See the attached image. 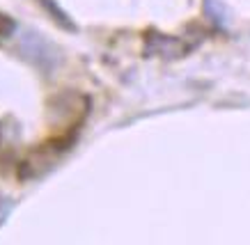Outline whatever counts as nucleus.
<instances>
[{"label": "nucleus", "mask_w": 250, "mask_h": 245, "mask_svg": "<svg viewBox=\"0 0 250 245\" xmlns=\"http://www.w3.org/2000/svg\"><path fill=\"white\" fill-rule=\"evenodd\" d=\"M21 51L25 53L28 60L39 64V67H48V69L53 67L55 55H53V51H51V46H48V41H44V39L39 37V35H35V32H28V35L23 37Z\"/></svg>", "instance_id": "obj_1"}, {"label": "nucleus", "mask_w": 250, "mask_h": 245, "mask_svg": "<svg viewBox=\"0 0 250 245\" xmlns=\"http://www.w3.org/2000/svg\"><path fill=\"white\" fill-rule=\"evenodd\" d=\"M147 39L156 41V48H149V53H161V55H182L186 46H182V41L174 37H166V35H149Z\"/></svg>", "instance_id": "obj_2"}, {"label": "nucleus", "mask_w": 250, "mask_h": 245, "mask_svg": "<svg viewBox=\"0 0 250 245\" xmlns=\"http://www.w3.org/2000/svg\"><path fill=\"white\" fill-rule=\"evenodd\" d=\"M14 21L12 19H7V16H2L0 14V37H9L12 32H14Z\"/></svg>", "instance_id": "obj_3"}]
</instances>
